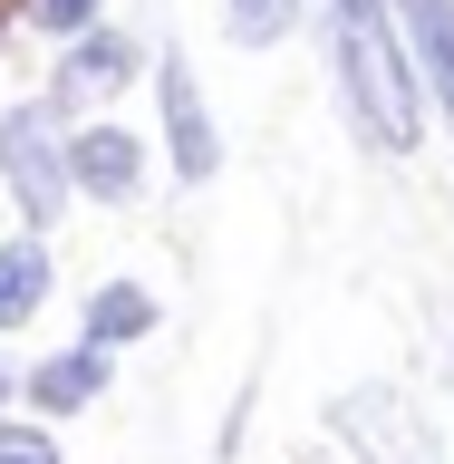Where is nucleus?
Returning <instances> with one entry per match:
<instances>
[{"label": "nucleus", "instance_id": "f257e3e1", "mask_svg": "<svg viewBox=\"0 0 454 464\" xmlns=\"http://www.w3.org/2000/svg\"><path fill=\"white\" fill-rule=\"evenodd\" d=\"M329 49H339V87H348L358 136L377 155H416L426 97H416V68H406V39L387 20V0H329Z\"/></svg>", "mask_w": 454, "mask_h": 464}, {"label": "nucleus", "instance_id": "f03ea898", "mask_svg": "<svg viewBox=\"0 0 454 464\" xmlns=\"http://www.w3.org/2000/svg\"><path fill=\"white\" fill-rule=\"evenodd\" d=\"M0 184H10V203L29 213V232H49L58 213H68V136H58V107L49 97H29V107L0 116Z\"/></svg>", "mask_w": 454, "mask_h": 464}, {"label": "nucleus", "instance_id": "7ed1b4c3", "mask_svg": "<svg viewBox=\"0 0 454 464\" xmlns=\"http://www.w3.org/2000/svg\"><path fill=\"white\" fill-rule=\"evenodd\" d=\"M329 435H339L358 464H445L435 455V426L406 406V387H348L329 406Z\"/></svg>", "mask_w": 454, "mask_h": 464}, {"label": "nucleus", "instance_id": "20e7f679", "mask_svg": "<svg viewBox=\"0 0 454 464\" xmlns=\"http://www.w3.org/2000/svg\"><path fill=\"white\" fill-rule=\"evenodd\" d=\"M155 97H165V155H174V174L184 184H203V174L223 165V136H213V116H203V87H194V68L184 58H155Z\"/></svg>", "mask_w": 454, "mask_h": 464}, {"label": "nucleus", "instance_id": "39448f33", "mask_svg": "<svg viewBox=\"0 0 454 464\" xmlns=\"http://www.w3.org/2000/svg\"><path fill=\"white\" fill-rule=\"evenodd\" d=\"M68 184L97 194V203H136L145 194V145L126 126H78L68 136Z\"/></svg>", "mask_w": 454, "mask_h": 464}, {"label": "nucleus", "instance_id": "423d86ee", "mask_svg": "<svg viewBox=\"0 0 454 464\" xmlns=\"http://www.w3.org/2000/svg\"><path fill=\"white\" fill-rule=\"evenodd\" d=\"M97 387H107V348L97 339L58 348V358H39V368L20 377V397L39 406V416H78V406H97Z\"/></svg>", "mask_w": 454, "mask_h": 464}, {"label": "nucleus", "instance_id": "0eeeda50", "mask_svg": "<svg viewBox=\"0 0 454 464\" xmlns=\"http://www.w3.org/2000/svg\"><path fill=\"white\" fill-rule=\"evenodd\" d=\"M126 78H136V39H116V29H78L68 58H58V87L68 97H116Z\"/></svg>", "mask_w": 454, "mask_h": 464}, {"label": "nucleus", "instance_id": "6e6552de", "mask_svg": "<svg viewBox=\"0 0 454 464\" xmlns=\"http://www.w3.org/2000/svg\"><path fill=\"white\" fill-rule=\"evenodd\" d=\"M39 310H49V242L20 232V242H0V329H29Z\"/></svg>", "mask_w": 454, "mask_h": 464}, {"label": "nucleus", "instance_id": "1a4fd4ad", "mask_svg": "<svg viewBox=\"0 0 454 464\" xmlns=\"http://www.w3.org/2000/svg\"><path fill=\"white\" fill-rule=\"evenodd\" d=\"M397 20H406V39H416V68L435 78V97H445V116H454V0H397Z\"/></svg>", "mask_w": 454, "mask_h": 464}, {"label": "nucleus", "instance_id": "9d476101", "mask_svg": "<svg viewBox=\"0 0 454 464\" xmlns=\"http://www.w3.org/2000/svg\"><path fill=\"white\" fill-rule=\"evenodd\" d=\"M145 329H155V290L145 281H107L87 300V339L97 348H126V339H145Z\"/></svg>", "mask_w": 454, "mask_h": 464}, {"label": "nucleus", "instance_id": "9b49d317", "mask_svg": "<svg viewBox=\"0 0 454 464\" xmlns=\"http://www.w3.org/2000/svg\"><path fill=\"white\" fill-rule=\"evenodd\" d=\"M290 20H300V0H223V29L242 39V49H271V39H290Z\"/></svg>", "mask_w": 454, "mask_h": 464}, {"label": "nucleus", "instance_id": "f8f14e48", "mask_svg": "<svg viewBox=\"0 0 454 464\" xmlns=\"http://www.w3.org/2000/svg\"><path fill=\"white\" fill-rule=\"evenodd\" d=\"M20 10L49 29V39H78V29H97V0H20Z\"/></svg>", "mask_w": 454, "mask_h": 464}, {"label": "nucleus", "instance_id": "ddd939ff", "mask_svg": "<svg viewBox=\"0 0 454 464\" xmlns=\"http://www.w3.org/2000/svg\"><path fill=\"white\" fill-rule=\"evenodd\" d=\"M0 464H58V445L39 426H0Z\"/></svg>", "mask_w": 454, "mask_h": 464}, {"label": "nucleus", "instance_id": "4468645a", "mask_svg": "<svg viewBox=\"0 0 454 464\" xmlns=\"http://www.w3.org/2000/svg\"><path fill=\"white\" fill-rule=\"evenodd\" d=\"M10 397H20V368H10V358H0V406H10Z\"/></svg>", "mask_w": 454, "mask_h": 464}]
</instances>
